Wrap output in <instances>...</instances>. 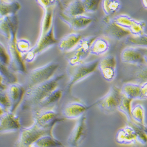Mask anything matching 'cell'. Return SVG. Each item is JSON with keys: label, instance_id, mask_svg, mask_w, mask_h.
Masks as SVG:
<instances>
[{"label": "cell", "instance_id": "6da1fadb", "mask_svg": "<svg viewBox=\"0 0 147 147\" xmlns=\"http://www.w3.org/2000/svg\"><path fill=\"white\" fill-rule=\"evenodd\" d=\"M64 77V74L54 76L47 81L28 88L21 104V111L35 109L48 94L58 87L59 82Z\"/></svg>", "mask_w": 147, "mask_h": 147}, {"label": "cell", "instance_id": "7a4b0ae2", "mask_svg": "<svg viewBox=\"0 0 147 147\" xmlns=\"http://www.w3.org/2000/svg\"><path fill=\"white\" fill-rule=\"evenodd\" d=\"M65 119L53 109H44L35 111L33 123L40 129L53 135V130L56 124Z\"/></svg>", "mask_w": 147, "mask_h": 147}, {"label": "cell", "instance_id": "3957f363", "mask_svg": "<svg viewBox=\"0 0 147 147\" xmlns=\"http://www.w3.org/2000/svg\"><path fill=\"white\" fill-rule=\"evenodd\" d=\"M59 64L51 61L41 67L31 69L28 74L27 85L28 88L44 82L52 78L58 69Z\"/></svg>", "mask_w": 147, "mask_h": 147}, {"label": "cell", "instance_id": "277c9868", "mask_svg": "<svg viewBox=\"0 0 147 147\" xmlns=\"http://www.w3.org/2000/svg\"><path fill=\"white\" fill-rule=\"evenodd\" d=\"M99 61L100 59H95L76 66H70L71 69L69 72V78L67 89L69 91L74 85L93 74L98 67Z\"/></svg>", "mask_w": 147, "mask_h": 147}, {"label": "cell", "instance_id": "5b68a950", "mask_svg": "<svg viewBox=\"0 0 147 147\" xmlns=\"http://www.w3.org/2000/svg\"><path fill=\"white\" fill-rule=\"evenodd\" d=\"M17 34L14 32L8 40V51L9 56V68L13 72L24 74L27 73V68L23 55L19 51L17 47Z\"/></svg>", "mask_w": 147, "mask_h": 147}, {"label": "cell", "instance_id": "8992f818", "mask_svg": "<svg viewBox=\"0 0 147 147\" xmlns=\"http://www.w3.org/2000/svg\"><path fill=\"white\" fill-rule=\"evenodd\" d=\"M122 96L121 88L113 85L105 95L96 100L95 104L104 113L113 114L118 111Z\"/></svg>", "mask_w": 147, "mask_h": 147}, {"label": "cell", "instance_id": "52a82bcc", "mask_svg": "<svg viewBox=\"0 0 147 147\" xmlns=\"http://www.w3.org/2000/svg\"><path fill=\"white\" fill-rule=\"evenodd\" d=\"M58 41L55 36L54 27L53 26L50 30L42 37L38 38L35 45L25 54V57L24 58V61L28 63L32 62L38 55L46 51L49 48L58 44Z\"/></svg>", "mask_w": 147, "mask_h": 147}, {"label": "cell", "instance_id": "ba28073f", "mask_svg": "<svg viewBox=\"0 0 147 147\" xmlns=\"http://www.w3.org/2000/svg\"><path fill=\"white\" fill-rule=\"evenodd\" d=\"M95 38V36L82 38L77 47L70 52L71 54L68 58L69 66H76L84 63V61L90 54V47Z\"/></svg>", "mask_w": 147, "mask_h": 147}, {"label": "cell", "instance_id": "9c48e42d", "mask_svg": "<svg viewBox=\"0 0 147 147\" xmlns=\"http://www.w3.org/2000/svg\"><path fill=\"white\" fill-rule=\"evenodd\" d=\"M87 118L84 115L78 119L67 140L69 147H78L84 141L87 134Z\"/></svg>", "mask_w": 147, "mask_h": 147}, {"label": "cell", "instance_id": "30bf717a", "mask_svg": "<svg viewBox=\"0 0 147 147\" xmlns=\"http://www.w3.org/2000/svg\"><path fill=\"white\" fill-rule=\"evenodd\" d=\"M113 20L117 25L128 30L134 36L144 34L146 24L142 21H138L125 14L115 17Z\"/></svg>", "mask_w": 147, "mask_h": 147}, {"label": "cell", "instance_id": "8fae6325", "mask_svg": "<svg viewBox=\"0 0 147 147\" xmlns=\"http://www.w3.org/2000/svg\"><path fill=\"white\" fill-rule=\"evenodd\" d=\"M121 59L122 62L134 65L145 64L144 61V48L129 46L122 51Z\"/></svg>", "mask_w": 147, "mask_h": 147}, {"label": "cell", "instance_id": "7c38bea8", "mask_svg": "<svg viewBox=\"0 0 147 147\" xmlns=\"http://www.w3.org/2000/svg\"><path fill=\"white\" fill-rule=\"evenodd\" d=\"M117 59L114 55H107L99 61L98 67L102 76L108 82L113 81L117 76Z\"/></svg>", "mask_w": 147, "mask_h": 147}, {"label": "cell", "instance_id": "4fadbf2b", "mask_svg": "<svg viewBox=\"0 0 147 147\" xmlns=\"http://www.w3.org/2000/svg\"><path fill=\"white\" fill-rule=\"evenodd\" d=\"M6 92L10 103L9 111L15 113L18 107L21 104L26 90L21 84L16 82L9 84Z\"/></svg>", "mask_w": 147, "mask_h": 147}, {"label": "cell", "instance_id": "5bb4252c", "mask_svg": "<svg viewBox=\"0 0 147 147\" xmlns=\"http://www.w3.org/2000/svg\"><path fill=\"white\" fill-rule=\"evenodd\" d=\"M46 134H49L40 129L33 123L30 127L21 129L17 141L23 145H32L36 140Z\"/></svg>", "mask_w": 147, "mask_h": 147}, {"label": "cell", "instance_id": "9a60e30c", "mask_svg": "<svg viewBox=\"0 0 147 147\" xmlns=\"http://www.w3.org/2000/svg\"><path fill=\"white\" fill-rule=\"evenodd\" d=\"M21 129L20 118L15 113L7 111L0 117V134L16 132Z\"/></svg>", "mask_w": 147, "mask_h": 147}, {"label": "cell", "instance_id": "2e32d148", "mask_svg": "<svg viewBox=\"0 0 147 147\" xmlns=\"http://www.w3.org/2000/svg\"><path fill=\"white\" fill-rule=\"evenodd\" d=\"M91 107L80 102H71L64 107L62 115L65 119H78L85 115Z\"/></svg>", "mask_w": 147, "mask_h": 147}, {"label": "cell", "instance_id": "e0dca14e", "mask_svg": "<svg viewBox=\"0 0 147 147\" xmlns=\"http://www.w3.org/2000/svg\"><path fill=\"white\" fill-rule=\"evenodd\" d=\"M61 20L75 31H81L87 28L92 22V18L84 14L67 16L63 13L59 15Z\"/></svg>", "mask_w": 147, "mask_h": 147}, {"label": "cell", "instance_id": "ac0fdd59", "mask_svg": "<svg viewBox=\"0 0 147 147\" xmlns=\"http://www.w3.org/2000/svg\"><path fill=\"white\" fill-rule=\"evenodd\" d=\"M18 20L16 15L0 18V33L8 40L11 35L17 32Z\"/></svg>", "mask_w": 147, "mask_h": 147}, {"label": "cell", "instance_id": "d6986e66", "mask_svg": "<svg viewBox=\"0 0 147 147\" xmlns=\"http://www.w3.org/2000/svg\"><path fill=\"white\" fill-rule=\"evenodd\" d=\"M115 140L121 145H134L137 142L136 131L133 126L129 125L120 128L117 132Z\"/></svg>", "mask_w": 147, "mask_h": 147}, {"label": "cell", "instance_id": "ffe728a7", "mask_svg": "<svg viewBox=\"0 0 147 147\" xmlns=\"http://www.w3.org/2000/svg\"><path fill=\"white\" fill-rule=\"evenodd\" d=\"M82 35L79 33H70L58 41L59 50L63 53H70L82 40Z\"/></svg>", "mask_w": 147, "mask_h": 147}, {"label": "cell", "instance_id": "44dd1931", "mask_svg": "<svg viewBox=\"0 0 147 147\" xmlns=\"http://www.w3.org/2000/svg\"><path fill=\"white\" fill-rule=\"evenodd\" d=\"M105 31L108 36L117 40L123 39L131 34L128 30L117 25L113 19L107 21V26Z\"/></svg>", "mask_w": 147, "mask_h": 147}, {"label": "cell", "instance_id": "7402d4cb", "mask_svg": "<svg viewBox=\"0 0 147 147\" xmlns=\"http://www.w3.org/2000/svg\"><path fill=\"white\" fill-rule=\"evenodd\" d=\"M63 91L60 88L57 87L54 90L48 94L38 104L35 111L44 109H47L51 107L53 105L57 103L62 98Z\"/></svg>", "mask_w": 147, "mask_h": 147}, {"label": "cell", "instance_id": "603a6c76", "mask_svg": "<svg viewBox=\"0 0 147 147\" xmlns=\"http://www.w3.org/2000/svg\"><path fill=\"white\" fill-rule=\"evenodd\" d=\"M122 95L134 100H144L141 94V85L138 84L127 82L122 85L121 88Z\"/></svg>", "mask_w": 147, "mask_h": 147}, {"label": "cell", "instance_id": "cb8c5ba5", "mask_svg": "<svg viewBox=\"0 0 147 147\" xmlns=\"http://www.w3.org/2000/svg\"><path fill=\"white\" fill-rule=\"evenodd\" d=\"M110 44L104 37H95L90 47V54L100 56L105 54L109 50Z\"/></svg>", "mask_w": 147, "mask_h": 147}, {"label": "cell", "instance_id": "d4e9b609", "mask_svg": "<svg viewBox=\"0 0 147 147\" xmlns=\"http://www.w3.org/2000/svg\"><path fill=\"white\" fill-rule=\"evenodd\" d=\"M32 146V147H62L63 144L55 138L53 135L46 134L36 140Z\"/></svg>", "mask_w": 147, "mask_h": 147}, {"label": "cell", "instance_id": "484cf974", "mask_svg": "<svg viewBox=\"0 0 147 147\" xmlns=\"http://www.w3.org/2000/svg\"><path fill=\"white\" fill-rule=\"evenodd\" d=\"M44 9V14L42 19L40 37L41 38L45 35L50 30L51 27L53 26V7H50L46 8Z\"/></svg>", "mask_w": 147, "mask_h": 147}, {"label": "cell", "instance_id": "4316f807", "mask_svg": "<svg viewBox=\"0 0 147 147\" xmlns=\"http://www.w3.org/2000/svg\"><path fill=\"white\" fill-rule=\"evenodd\" d=\"M21 8V4L17 1L8 2L0 1V18L16 15Z\"/></svg>", "mask_w": 147, "mask_h": 147}, {"label": "cell", "instance_id": "83f0119b", "mask_svg": "<svg viewBox=\"0 0 147 147\" xmlns=\"http://www.w3.org/2000/svg\"><path fill=\"white\" fill-rule=\"evenodd\" d=\"M63 13L67 16H76L84 14L85 11L81 0H72L68 4Z\"/></svg>", "mask_w": 147, "mask_h": 147}, {"label": "cell", "instance_id": "f1b7e54d", "mask_svg": "<svg viewBox=\"0 0 147 147\" xmlns=\"http://www.w3.org/2000/svg\"><path fill=\"white\" fill-rule=\"evenodd\" d=\"M132 101V100L122 95L120 104L118 108V111H119L122 114H124V116L126 117L127 121L131 122V123L132 122L131 118Z\"/></svg>", "mask_w": 147, "mask_h": 147}, {"label": "cell", "instance_id": "f546056e", "mask_svg": "<svg viewBox=\"0 0 147 147\" xmlns=\"http://www.w3.org/2000/svg\"><path fill=\"white\" fill-rule=\"evenodd\" d=\"M131 118L136 124L139 125L145 124V111L143 105L137 104L132 107L131 111Z\"/></svg>", "mask_w": 147, "mask_h": 147}, {"label": "cell", "instance_id": "4dcf8cb0", "mask_svg": "<svg viewBox=\"0 0 147 147\" xmlns=\"http://www.w3.org/2000/svg\"><path fill=\"white\" fill-rule=\"evenodd\" d=\"M0 77L2 78L5 84H11L17 82V78L14 73L8 66L0 62Z\"/></svg>", "mask_w": 147, "mask_h": 147}, {"label": "cell", "instance_id": "1f68e13d", "mask_svg": "<svg viewBox=\"0 0 147 147\" xmlns=\"http://www.w3.org/2000/svg\"><path fill=\"white\" fill-rule=\"evenodd\" d=\"M121 4L119 0H102V7L107 16L115 14L119 10Z\"/></svg>", "mask_w": 147, "mask_h": 147}, {"label": "cell", "instance_id": "d6a6232c", "mask_svg": "<svg viewBox=\"0 0 147 147\" xmlns=\"http://www.w3.org/2000/svg\"><path fill=\"white\" fill-rule=\"evenodd\" d=\"M127 42L132 46L147 48V34L145 33L141 35L129 36L127 38Z\"/></svg>", "mask_w": 147, "mask_h": 147}, {"label": "cell", "instance_id": "836d02e7", "mask_svg": "<svg viewBox=\"0 0 147 147\" xmlns=\"http://www.w3.org/2000/svg\"><path fill=\"white\" fill-rule=\"evenodd\" d=\"M84 7L85 13H92L98 9L100 0H81Z\"/></svg>", "mask_w": 147, "mask_h": 147}, {"label": "cell", "instance_id": "e575fe53", "mask_svg": "<svg viewBox=\"0 0 147 147\" xmlns=\"http://www.w3.org/2000/svg\"><path fill=\"white\" fill-rule=\"evenodd\" d=\"M131 124L133 125L136 131L137 134V142L141 144V145H146L147 144V136L146 134L143 131V130L140 127V126L132 122Z\"/></svg>", "mask_w": 147, "mask_h": 147}, {"label": "cell", "instance_id": "d590c367", "mask_svg": "<svg viewBox=\"0 0 147 147\" xmlns=\"http://www.w3.org/2000/svg\"><path fill=\"white\" fill-rule=\"evenodd\" d=\"M0 108L5 112L9 111V100L7 92L4 90H0Z\"/></svg>", "mask_w": 147, "mask_h": 147}, {"label": "cell", "instance_id": "8d00e7d4", "mask_svg": "<svg viewBox=\"0 0 147 147\" xmlns=\"http://www.w3.org/2000/svg\"><path fill=\"white\" fill-rule=\"evenodd\" d=\"M30 42L27 40L21 39L17 41V47L19 51L22 54L27 53L31 48H30Z\"/></svg>", "mask_w": 147, "mask_h": 147}, {"label": "cell", "instance_id": "74e56055", "mask_svg": "<svg viewBox=\"0 0 147 147\" xmlns=\"http://www.w3.org/2000/svg\"><path fill=\"white\" fill-rule=\"evenodd\" d=\"M0 62L7 66H8L9 63V56L8 50L1 42H0Z\"/></svg>", "mask_w": 147, "mask_h": 147}, {"label": "cell", "instance_id": "f35d334b", "mask_svg": "<svg viewBox=\"0 0 147 147\" xmlns=\"http://www.w3.org/2000/svg\"><path fill=\"white\" fill-rule=\"evenodd\" d=\"M137 78L144 82L147 81V65L143 66L139 69L136 74Z\"/></svg>", "mask_w": 147, "mask_h": 147}, {"label": "cell", "instance_id": "ab89813d", "mask_svg": "<svg viewBox=\"0 0 147 147\" xmlns=\"http://www.w3.org/2000/svg\"><path fill=\"white\" fill-rule=\"evenodd\" d=\"M55 0H38V2L44 9L52 7Z\"/></svg>", "mask_w": 147, "mask_h": 147}, {"label": "cell", "instance_id": "60d3db41", "mask_svg": "<svg viewBox=\"0 0 147 147\" xmlns=\"http://www.w3.org/2000/svg\"><path fill=\"white\" fill-rule=\"evenodd\" d=\"M141 94L144 100L147 99V81L141 85Z\"/></svg>", "mask_w": 147, "mask_h": 147}, {"label": "cell", "instance_id": "b9f144b4", "mask_svg": "<svg viewBox=\"0 0 147 147\" xmlns=\"http://www.w3.org/2000/svg\"><path fill=\"white\" fill-rule=\"evenodd\" d=\"M6 88L5 84L3 80L0 77V90H5Z\"/></svg>", "mask_w": 147, "mask_h": 147}, {"label": "cell", "instance_id": "7bdbcfd3", "mask_svg": "<svg viewBox=\"0 0 147 147\" xmlns=\"http://www.w3.org/2000/svg\"><path fill=\"white\" fill-rule=\"evenodd\" d=\"M14 147H32V145H23V144H21L19 143L18 142L16 141L15 144H14Z\"/></svg>", "mask_w": 147, "mask_h": 147}, {"label": "cell", "instance_id": "ee69618b", "mask_svg": "<svg viewBox=\"0 0 147 147\" xmlns=\"http://www.w3.org/2000/svg\"><path fill=\"white\" fill-rule=\"evenodd\" d=\"M139 126L143 130V131L146 134V135L147 136V125L145 124H144L143 125H139Z\"/></svg>", "mask_w": 147, "mask_h": 147}, {"label": "cell", "instance_id": "f6af8a7d", "mask_svg": "<svg viewBox=\"0 0 147 147\" xmlns=\"http://www.w3.org/2000/svg\"><path fill=\"white\" fill-rule=\"evenodd\" d=\"M144 61L145 64L147 65V48H144Z\"/></svg>", "mask_w": 147, "mask_h": 147}, {"label": "cell", "instance_id": "bcb514c9", "mask_svg": "<svg viewBox=\"0 0 147 147\" xmlns=\"http://www.w3.org/2000/svg\"><path fill=\"white\" fill-rule=\"evenodd\" d=\"M142 2L144 7L147 9V0H142Z\"/></svg>", "mask_w": 147, "mask_h": 147}, {"label": "cell", "instance_id": "7dc6e473", "mask_svg": "<svg viewBox=\"0 0 147 147\" xmlns=\"http://www.w3.org/2000/svg\"><path fill=\"white\" fill-rule=\"evenodd\" d=\"M4 113H5V111H4L2 109L0 108V117H1Z\"/></svg>", "mask_w": 147, "mask_h": 147}, {"label": "cell", "instance_id": "c3c4849f", "mask_svg": "<svg viewBox=\"0 0 147 147\" xmlns=\"http://www.w3.org/2000/svg\"><path fill=\"white\" fill-rule=\"evenodd\" d=\"M7 1H8V2H12V1H15V0H6Z\"/></svg>", "mask_w": 147, "mask_h": 147}, {"label": "cell", "instance_id": "681fc988", "mask_svg": "<svg viewBox=\"0 0 147 147\" xmlns=\"http://www.w3.org/2000/svg\"><path fill=\"white\" fill-rule=\"evenodd\" d=\"M134 147H136V146H134Z\"/></svg>", "mask_w": 147, "mask_h": 147}, {"label": "cell", "instance_id": "f907efd6", "mask_svg": "<svg viewBox=\"0 0 147 147\" xmlns=\"http://www.w3.org/2000/svg\"></svg>", "mask_w": 147, "mask_h": 147}]
</instances>
